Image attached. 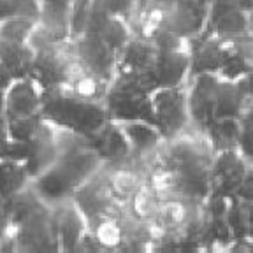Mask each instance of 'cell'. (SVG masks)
I'll list each match as a JSON object with an SVG mask.
<instances>
[{
    "label": "cell",
    "instance_id": "cell-1",
    "mask_svg": "<svg viewBox=\"0 0 253 253\" xmlns=\"http://www.w3.org/2000/svg\"><path fill=\"white\" fill-rule=\"evenodd\" d=\"M41 113L44 120L55 125L56 128L83 137L95 134L104 123L109 122L106 106L102 102L81 99L67 84L42 90Z\"/></svg>",
    "mask_w": 253,
    "mask_h": 253
},
{
    "label": "cell",
    "instance_id": "cell-2",
    "mask_svg": "<svg viewBox=\"0 0 253 253\" xmlns=\"http://www.w3.org/2000/svg\"><path fill=\"white\" fill-rule=\"evenodd\" d=\"M28 42L34 47V65L30 78L41 90L67 84L71 81L74 72L79 69L78 60L72 53L71 39H55L39 25Z\"/></svg>",
    "mask_w": 253,
    "mask_h": 253
},
{
    "label": "cell",
    "instance_id": "cell-3",
    "mask_svg": "<svg viewBox=\"0 0 253 253\" xmlns=\"http://www.w3.org/2000/svg\"><path fill=\"white\" fill-rule=\"evenodd\" d=\"M151 106H153L155 126L164 141H170L190 128L186 83L178 86L155 88L151 93Z\"/></svg>",
    "mask_w": 253,
    "mask_h": 253
},
{
    "label": "cell",
    "instance_id": "cell-4",
    "mask_svg": "<svg viewBox=\"0 0 253 253\" xmlns=\"http://www.w3.org/2000/svg\"><path fill=\"white\" fill-rule=\"evenodd\" d=\"M71 201L86 218V225L99 218L118 216L123 213V204L116 201L104 167L74 190Z\"/></svg>",
    "mask_w": 253,
    "mask_h": 253
},
{
    "label": "cell",
    "instance_id": "cell-5",
    "mask_svg": "<svg viewBox=\"0 0 253 253\" xmlns=\"http://www.w3.org/2000/svg\"><path fill=\"white\" fill-rule=\"evenodd\" d=\"M107 118L116 123L126 122H146L155 125L153 106H151V93L134 90L130 86L111 81L106 99Z\"/></svg>",
    "mask_w": 253,
    "mask_h": 253
},
{
    "label": "cell",
    "instance_id": "cell-6",
    "mask_svg": "<svg viewBox=\"0 0 253 253\" xmlns=\"http://www.w3.org/2000/svg\"><path fill=\"white\" fill-rule=\"evenodd\" d=\"M74 58L84 71L99 76L100 79L111 83L116 69V53L102 41L99 34H81L71 39Z\"/></svg>",
    "mask_w": 253,
    "mask_h": 253
},
{
    "label": "cell",
    "instance_id": "cell-7",
    "mask_svg": "<svg viewBox=\"0 0 253 253\" xmlns=\"http://www.w3.org/2000/svg\"><path fill=\"white\" fill-rule=\"evenodd\" d=\"M16 252H60L51 208H44L14 229Z\"/></svg>",
    "mask_w": 253,
    "mask_h": 253
},
{
    "label": "cell",
    "instance_id": "cell-8",
    "mask_svg": "<svg viewBox=\"0 0 253 253\" xmlns=\"http://www.w3.org/2000/svg\"><path fill=\"white\" fill-rule=\"evenodd\" d=\"M218 74H197L194 78L186 79L188 86V113H190V126L195 130H206L214 122V93L220 84Z\"/></svg>",
    "mask_w": 253,
    "mask_h": 253
},
{
    "label": "cell",
    "instance_id": "cell-9",
    "mask_svg": "<svg viewBox=\"0 0 253 253\" xmlns=\"http://www.w3.org/2000/svg\"><path fill=\"white\" fill-rule=\"evenodd\" d=\"M248 169L243 155L237 150H225L214 153L210 167V194L234 197Z\"/></svg>",
    "mask_w": 253,
    "mask_h": 253
},
{
    "label": "cell",
    "instance_id": "cell-10",
    "mask_svg": "<svg viewBox=\"0 0 253 253\" xmlns=\"http://www.w3.org/2000/svg\"><path fill=\"white\" fill-rule=\"evenodd\" d=\"M211 4L213 0H174L166 14L164 27L185 39L201 36L208 25Z\"/></svg>",
    "mask_w": 253,
    "mask_h": 253
},
{
    "label": "cell",
    "instance_id": "cell-11",
    "mask_svg": "<svg viewBox=\"0 0 253 253\" xmlns=\"http://www.w3.org/2000/svg\"><path fill=\"white\" fill-rule=\"evenodd\" d=\"M42 90L32 78L14 79L4 91V120L25 118L41 113Z\"/></svg>",
    "mask_w": 253,
    "mask_h": 253
},
{
    "label": "cell",
    "instance_id": "cell-12",
    "mask_svg": "<svg viewBox=\"0 0 253 253\" xmlns=\"http://www.w3.org/2000/svg\"><path fill=\"white\" fill-rule=\"evenodd\" d=\"M30 186L39 195L41 201L46 206H49V208L69 202L72 194H74V190L78 188L74 179L56 162L32 179Z\"/></svg>",
    "mask_w": 253,
    "mask_h": 253
},
{
    "label": "cell",
    "instance_id": "cell-13",
    "mask_svg": "<svg viewBox=\"0 0 253 253\" xmlns=\"http://www.w3.org/2000/svg\"><path fill=\"white\" fill-rule=\"evenodd\" d=\"M120 125L128 141L132 158L146 169L148 164L153 160L160 146L164 144V139L158 128L146 122H126L120 123Z\"/></svg>",
    "mask_w": 253,
    "mask_h": 253
},
{
    "label": "cell",
    "instance_id": "cell-14",
    "mask_svg": "<svg viewBox=\"0 0 253 253\" xmlns=\"http://www.w3.org/2000/svg\"><path fill=\"white\" fill-rule=\"evenodd\" d=\"M158 49L150 39L132 34L116 60L115 74H148L153 72Z\"/></svg>",
    "mask_w": 253,
    "mask_h": 253
},
{
    "label": "cell",
    "instance_id": "cell-15",
    "mask_svg": "<svg viewBox=\"0 0 253 253\" xmlns=\"http://www.w3.org/2000/svg\"><path fill=\"white\" fill-rule=\"evenodd\" d=\"M86 141L97 151L104 164H116L130 158V146L126 141L123 128L116 122H106L95 134L88 135Z\"/></svg>",
    "mask_w": 253,
    "mask_h": 253
},
{
    "label": "cell",
    "instance_id": "cell-16",
    "mask_svg": "<svg viewBox=\"0 0 253 253\" xmlns=\"http://www.w3.org/2000/svg\"><path fill=\"white\" fill-rule=\"evenodd\" d=\"M51 210L53 218H55L60 252H76L79 239L88 230L86 218L76 208L72 201L55 206Z\"/></svg>",
    "mask_w": 253,
    "mask_h": 253
},
{
    "label": "cell",
    "instance_id": "cell-17",
    "mask_svg": "<svg viewBox=\"0 0 253 253\" xmlns=\"http://www.w3.org/2000/svg\"><path fill=\"white\" fill-rule=\"evenodd\" d=\"M190 71V49H169L158 51L153 65V76L157 88L178 86L186 83Z\"/></svg>",
    "mask_w": 253,
    "mask_h": 253
},
{
    "label": "cell",
    "instance_id": "cell-18",
    "mask_svg": "<svg viewBox=\"0 0 253 253\" xmlns=\"http://www.w3.org/2000/svg\"><path fill=\"white\" fill-rule=\"evenodd\" d=\"M72 0H39V25L58 41L71 39Z\"/></svg>",
    "mask_w": 253,
    "mask_h": 253
},
{
    "label": "cell",
    "instance_id": "cell-19",
    "mask_svg": "<svg viewBox=\"0 0 253 253\" xmlns=\"http://www.w3.org/2000/svg\"><path fill=\"white\" fill-rule=\"evenodd\" d=\"M44 208H49V206H46L41 201L39 195L34 192V188L30 185L25 186L23 190H20L12 197L5 199L4 204H2V211H4L9 225L12 229L20 227L23 221H27L28 218H32Z\"/></svg>",
    "mask_w": 253,
    "mask_h": 253
},
{
    "label": "cell",
    "instance_id": "cell-20",
    "mask_svg": "<svg viewBox=\"0 0 253 253\" xmlns=\"http://www.w3.org/2000/svg\"><path fill=\"white\" fill-rule=\"evenodd\" d=\"M248 104V97L237 81L220 79L214 93V120L218 118H239Z\"/></svg>",
    "mask_w": 253,
    "mask_h": 253
},
{
    "label": "cell",
    "instance_id": "cell-21",
    "mask_svg": "<svg viewBox=\"0 0 253 253\" xmlns=\"http://www.w3.org/2000/svg\"><path fill=\"white\" fill-rule=\"evenodd\" d=\"M0 60L11 74L12 81L30 78L34 65V47L30 42H11L0 39Z\"/></svg>",
    "mask_w": 253,
    "mask_h": 253
},
{
    "label": "cell",
    "instance_id": "cell-22",
    "mask_svg": "<svg viewBox=\"0 0 253 253\" xmlns=\"http://www.w3.org/2000/svg\"><path fill=\"white\" fill-rule=\"evenodd\" d=\"M158 202L160 197L157 195L151 186H148L146 183L141 185L135 190L132 197L123 204V211L130 220H137V221H151L157 213Z\"/></svg>",
    "mask_w": 253,
    "mask_h": 253
},
{
    "label": "cell",
    "instance_id": "cell-23",
    "mask_svg": "<svg viewBox=\"0 0 253 253\" xmlns=\"http://www.w3.org/2000/svg\"><path fill=\"white\" fill-rule=\"evenodd\" d=\"M239 118H218L206 130V137L210 141L214 153L225 150H237L239 141Z\"/></svg>",
    "mask_w": 253,
    "mask_h": 253
},
{
    "label": "cell",
    "instance_id": "cell-24",
    "mask_svg": "<svg viewBox=\"0 0 253 253\" xmlns=\"http://www.w3.org/2000/svg\"><path fill=\"white\" fill-rule=\"evenodd\" d=\"M109 84L111 83L100 79L99 76H95V74H91V72L84 71V69L79 65V69L74 72V76L71 78V81L67 83V86L71 88L76 95H79L81 99L104 104L107 90H109Z\"/></svg>",
    "mask_w": 253,
    "mask_h": 253
},
{
    "label": "cell",
    "instance_id": "cell-25",
    "mask_svg": "<svg viewBox=\"0 0 253 253\" xmlns=\"http://www.w3.org/2000/svg\"><path fill=\"white\" fill-rule=\"evenodd\" d=\"M30 185V176L21 162L12 158H0V199L12 197Z\"/></svg>",
    "mask_w": 253,
    "mask_h": 253
},
{
    "label": "cell",
    "instance_id": "cell-26",
    "mask_svg": "<svg viewBox=\"0 0 253 253\" xmlns=\"http://www.w3.org/2000/svg\"><path fill=\"white\" fill-rule=\"evenodd\" d=\"M37 27H39L37 18L11 16L0 21V39L11 41V42H28Z\"/></svg>",
    "mask_w": 253,
    "mask_h": 253
},
{
    "label": "cell",
    "instance_id": "cell-27",
    "mask_svg": "<svg viewBox=\"0 0 253 253\" xmlns=\"http://www.w3.org/2000/svg\"><path fill=\"white\" fill-rule=\"evenodd\" d=\"M232 243H241L248 239V204L237 197L229 199V208L225 214Z\"/></svg>",
    "mask_w": 253,
    "mask_h": 253
},
{
    "label": "cell",
    "instance_id": "cell-28",
    "mask_svg": "<svg viewBox=\"0 0 253 253\" xmlns=\"http://www.w3.org/2000/svg\"><path fill=\"white\" fill-rule=\"evenodd\" d=\"M99 36L102 37L104 42L118 56L120 51L125 47V44L132 37V28L125 20H122L118 16H111L109 20H107V23L104 25V28L100 30Z\"/></svg>",
    "mask_w": 253,
    "mask_h": 253
},
{
    "label": "cell",
    "instance_id": "cell-29",
    "mask_svg": "<svg viewBox=\"0 0 253 253\" xmlns=\"http://www.w3.org/2000/svg\"><path fill=\"white\" fill-rule=\"evenodd\" d=\"M239 141H237V151L243 155L246 162L253 166V99H248V104L239 116Z\"/></svg>",
    "mask_w": 253,
    "mask_h": 253
},
{
    "label": "cell",
    "instance_id": "cell-30",
    "mask_svg": "<svg viewBox=\"0 0 253 253\" xmlns=\"http://www.w3.org/2000/svg\"><path fill=\"white\" fill-rule=\"evenodd\" d=\"M42 123H44V116L42 113H39V115H34V116L9 120V122H5V125H7V134L12 141L28 142L37 134V130L41 128Z\"/></svg>",
    "mask_w": 253,
    "mask_h": 253
},
{
    "label": "cell",
    "instance_id": "cell-31",
    "mask_svg": "<svg viewBox=\"0 0 253 253\" xmlns=\"http://www.w3.org/2000/svg\"><path fill=\"white\" fill-rule=\"evenodd\" d=\"M11 16H30L39 20V0H0V21Z\"/></svg>",
    "mask_w": 253,
    "mask_h": 253
},
{
    "label": "cell",
    "instance_id": "cell-32",
    "mask_svg": "<svg viewBox=\"0 0 253 253\" xmlns=\"http://www.w3.org/2000/svg\"><path fill=\"white\" fill-rule=\"evenodd\" d=\"M109 18L111 14L102 0H91L90 12H88L86 18V27H84L83 34H100V30L104 28V25L107 23Z\"/></svg>",
    "mask_w": 253,
    "mask_h": 253
},
{
    "label": "cell",
    "instance_id": "cell-33",
    "mask_svg": "<svg viewBox=\"0 0 253 253\" xmlns=\"http://www.w3.org/2000/svg\"><path fill=\"white\" fill-rule=\"evenodd\" d=\"M111 16H118L130 25L137 12V0H102Z\"/></svg>",
    "mask_w": 253,
    "mask_h": 253
},
{
    "label": "cell",
    "instance_id": "cell-34",
    "mask_svg": "<svg viewBox=\"0 0 253 253\" xmlns=\"http://www.w3.org/2000/svg\"><path fill=\"white\" fill-rule=\"evenodd\" d=\"M0 252H14V229L0 210Z\"/></svg>",
    "mask_w": 253,
    "mask_h": 253
},
{
    "label": "cell",
    "instance_id": "cell-35",
    "mask_svg": "<svg viewBox=\"0 0 253 253\" xmlns=\"http://www.w3.org/2000/svg\"><path fill=\"white\" fill-rule=\"evenodd\" d=\"M234 197L246 202V204H253V166L252 167L248 166L245 176H243L241 185H239V188L236 190Z\"/></svg>",
    "mask_w": 253,
    "mask_h": 253
},
{
    "label": "cell",
    "instance_id": "cell-36",
    "mask_svg": "<svg viewBox=\"0 0 253 253\" xmlns=\"http://www.w3.org/2000/svg\"><path fill=\"white\" fill-rule=\"evenodd\" d=\"M237 83L241 84V88H243V91L246 93V97H248V99H253V69L245 76V78L239 79Z\"/></svg>",
    "mask_w": 253,
    "mask_h": 253
},
{
    "label": "cell",
    "instance_id": "cell-37",
    "mask_svg": "<svg viewBox=\"0 0 253 253\" xmlns=\"http://www.w3.org/2000/svg\"><path fill=\"white\" fill-rule=\"evenodd\" d=\"M11 83H12L11 74H9V71H7V69H5L4 62L0 60V90L5 91V88H7Z\"/></svg>",
    "mask_w": 253,
    "mask_h": 253
},
{
    "label": "cell",
    "instance_id": "cell-38",
    "mask_svg": "<svg viewBox=\"0 0 253 253\" xmlns=\"http://www.w3.org/2000/svg\"><path fill=\"white\" fill-rule=\"evenodd\" d=\"M148 2H150V0H137V12H135V14H139V12L144 11L146 5H148Z\"/></svg>",
    "mask_w": 253,
    "mask_h": 253
}]
</instances>
